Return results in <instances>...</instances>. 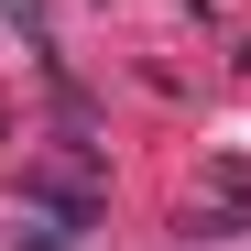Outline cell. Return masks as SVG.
<instances>
[{
    "mask_svg": "<svg viewBox=\"0 0 251 251\" xmlns=\"http://www.w3.org/2000/svg\"><path fill=\"white\" fill-rule=\"evenodd\" d=\"M22 197H33V207H55L66 229H88V219H99V153L76 142L66 164H33V175H22Z\"/></svg>",
    "mask_w": 251,
    "mask_h": 251,
    "instance_id": "1",
    "label": "cell"
},
{
    "mask_svg": "<svg viewBox=\"0 0 251 251\" xmlns=\"http://www.w3.org/2000/svg\"><path fill=\"white\" fill-rule=\"evenodd\" d=\"M197 197L219 207V219H251V153H207L197 164Z\"/></svg>",
    "mask_w": 251,
    "mask_h": 251,
    "instance_id": "2",
    "label": "cell"
}]
</instances>
